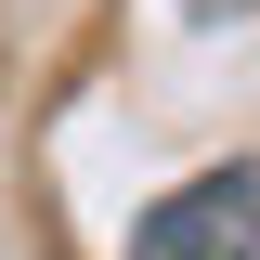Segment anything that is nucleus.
I'll return each instance as SVG.
<instances>
[{
    "label": "nucleus",
    "mask_w": 260,
    "mask_h": 260,
    "mask_svg": "<svg viewBox=\"0 0 260 260\" xmlns=\"http://www.w3.org/2000/svg\"><path fill=\"white\" fill-rule=\"evenodd\" d=\"M117 260H260V169H195L169 182Z\"/></svg>",
    "instance_id": "obj_1"
}]
</instances>
